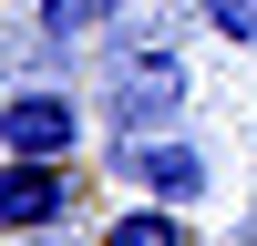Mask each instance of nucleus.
I'll return each instance as SVG.
<instances>
[{"instance_id":"f257e3e1","label":"nucleus","mask_w":257,"mask_h":246,"mask_svg":"<svg viewBox=\"0 0 257 246\" xmlns=\"http://www.w3.org/2000/svg\"><path fill=\"white\" fill-rule=\"evenodd\" d=\"M175 113H185V52H165V41L113 52V72H103V123H113V144L165 134Z\"/></svg>"},{"instance_id":"f03ea898","label":"nucleus","mask_w":257,"mask_h":246,"mask_svg":"<svg viewBox=\"0 0 257 246\" xmlns=\"http://www.w3.org/2000/svg\"><path fill=\"white\" fill-rule=\"evenodd\" d=\"M113 184L123 195H165V205H206L216 195V144L206 134H134V144H113Z\"/></svg>"},{"instance_id":"7ed1b4c3","label":"nucleus","mask_w":257,"mask_h":246,"mask_svg":"<svg viewBox=\"0 0 257 246\" xmlns=\"http://www.w3.org/2000/svg\"><path fill=\"white\" fill-rule=\"evenodd\" d=\"M0 154H31V164H72L82 154V102L62 82H31V92L0 102Z\"/></svg>"},{"instance_id":"20e7f679","label":"nucleus","mask_w":257,"mask_h":246,"mask_svg":"<svg viewBox=\"0 0 257 246\" xmlns=\"http://www.w3.org/2000/svg\"><path fill=\"white\" fill-rule=\"evenodd\" d=\"M72 164H31V154H0V236H62L72 226Z\"/></svg>"},{"instance_id":"39448f33","label":"nucleus","mask_w":257,"mask_h":246,"mask_svg":"<svg viewBox=\"0 0 257 246\" xmlns=\"http://www.w3.org/2000/svg\"><path fill=\"white\" fill-rule=\"evenodd\" d=\"M93 246H196V226H185V205L134 195L123 216H103V236H93Z\"/></svg>"},{"instance_id":"423d86ee","label":"nucleus","mask_w":257,"mask_h":246,"mask_svg":"<svg viewBox=\"0 0 257 246\" xmlns=\"http://www.w3.org/2000/svg\"><path fill=\"white\" fill-rule=\"evenodd\" d=\"M196 10H206V31L226 52H257V0H196Z\"/></svg>"},{"instance_id":"0eeeda50","label":"nucleus","mask_w":257,"mask_h":246,"mask_svg":"<svg viewBox=\"0 0 257 246\" xmlns=\"http://www.w3.org/2000/svg\"><path fill=\"white\" fill-rule=\"evenodd\" d=\"M93 10H103V0H41V31H52V41H82Z\"/></svg>"},{"instance_id":"6e6552de","label":"nucleus","mask_w":257,"mask_h":246,"mask_svg":"<svg viewBox=\"0 0 257 246\" xmlns=\"http://www.w3.org/2000/svg\"><path fill=\"white\" fill-rule=\"evenodd\" d=\"M123 10H165V0H123Z\"/></svg>"},{"instance_id":"1a4fd4ad","label":"nucleus","mask_w":257,"mask_h":246,"mask_svg":"<svg viewBox=\"0 0 257 246\" xmlns=\"http://www.w3.org/2000/svg\"><path fill=\"white\" fill-rule=\"evenodd\" d=\"M247 246H257V236H247Z\"/></svg>"},{"instance_id":"9d476101","label":"nucleus","mask_w":257,"mask_h":246,"mask_svg":"<svg viewBox=\"0 0 257 246\" xmlns=\"http://www.w3.org/2000/svg\"><path fill=\"white\" fill-rule=\"evenodd\" d=\"M11 246H21V236H11Z\"/></svg>"}]
</instances>
